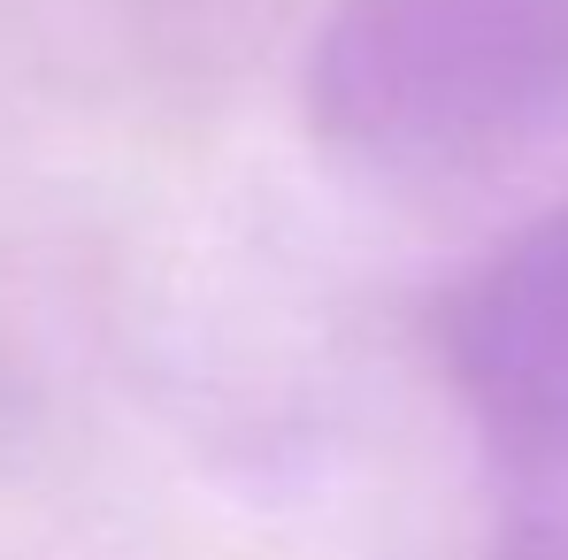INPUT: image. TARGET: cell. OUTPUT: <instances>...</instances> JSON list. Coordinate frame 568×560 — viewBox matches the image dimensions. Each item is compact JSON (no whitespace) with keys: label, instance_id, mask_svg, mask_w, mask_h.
<instances>
[{"label":"cell","instance_id":"1","mask_svg":"<svg viewBox=\"0 0 568 560\" xmlns=\"http://www.w3.org/2000/svg\"><path fill=\"white\" fill-rule=\"evenodd\" d=\"M307 131L384 185H454L568 131V0H331Z\"/></svg>","mask_w":568,"mask_h":560},{"label":"cell","instance_id":"2","mask_svg":"<svg viewBox=\"0 0 568 560\" xmlns=\"http://www.w3.org/2000/svg\"><path fill=\"white\" fill-rule=\"evenodd\" d=\"M438 369L484 454L523 476L568 468V200L507 231L430 315Z\"/></svg>","mask_w":568,"mask_h":560}]
</instances>
